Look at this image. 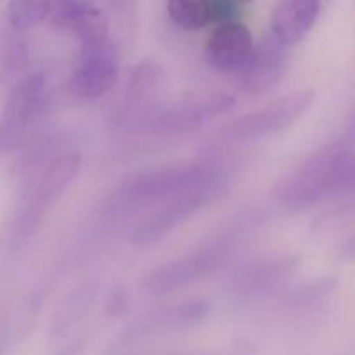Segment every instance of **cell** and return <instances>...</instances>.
I'll list each match as a JSON object with an SVG mask.
<instances>
[{
    "label": "cell",
    "mask_w": 355,
    "mask_h": 355,
    "mask_svg": "<svg viewBox=\"0 0 355 355\" xmlns=\"http://www.w3.org/2000/svg\"><path fill=\"white\" fill-rule=\"evenodd\" d=\"M229 187V172L215 158L165 166L141 173L121 184L107 200L113 215H132L194 189H210L222 196Z\"/></svg>",
    "instance_id": "cell-1"
},
{
    "label": "cell",
    "mask_w": 355,
    "mask_h": 355,
    "mask_svg": "<svg viewBox=\"0 0 355 355\" xmlns=\"http://www.w3.org/2000/svg\"><path fill=\"white\" fill-rule=\"evenodd\" d=\"M343 193H355V153L340 144L314 153L272 187V196L295 211Z\"/></svg>",
    "instance_id": "cell-2"
},
{
    "label": "cell",
    "mask_w": 355,
    "mask_h": 355,
    "mask_svg": "<svg viewBox=\"0 0 355 355\" xmlns=\"http://www.w3.org/2000/svg\"><path fill=\"white\" fill-rule=\"evenodd\" d=\"M80 166H82V158L78 153H61L54 156L40 170V173L28 182L10 218L9 232H7L10 246L14 248L23 246L35 234L42 218L76 179Z\"/></svg>",
    "instance_id": "cell-3"
},
{
    "label": "cell",
    "mask_w": 355,
    "mask_h": 355,
    "mask_svg": "<svg viewBox=\"0 0 355 355\" xmlns=\"http://www.w3.org/2000/svg\"><path fill=\"white\" fill-rule=\"evenodd\" d=\"M250 220H252L250 215L236 218L234 225L229 229L227 234H222L220 238L211 239L207 245L193 250L187 255L153 269L142 283L146 293L155 295V297L173 293L224 267L231 257L232 248L236 246L234 243L238 241V236L250 229Z\"/></svg>",
    "instance_id": "cell-4"
},
{
    "label": "cell",
    "mask_w": 355,
    "mask_h": 355,
    "mask_svg": "<svg viewBox=\"0 0 355 355\" xmlns=\"http://www.w3.org/2000/svg\"><path fill=\"white\" fill-rule=\"evenodd\" d=\"M314 99L315 92L311 89L297 90V92L279 97L262 110L253 111L224 125L215 134L211 142L215 146H238L279 134L297 123L311 110Z\"/></svg>",
    "instance_id": "cell-5"
},
{
    "label": "cell",
    "mask_w": 355,
    "mask_h": 355,
    "mask_svg": "<svg viewBox=\"0 0 355 355\" xmlns=\"http://www.w3.org/2000/svg\"><path fill=\"white\" fill-rule=\"evenodd\" d=\"M236 99L229 94L214 92L208 96L198 97L184 104L155 110L139 118L134 123L139 130L148 135L158 137H173V135H186L203 128L208 121L220 118L234 110Z\"/></svg>",
    "instance_id": "cell-6"
},
{
    "label": "cell",
    "mask_w": 355,
    "mask_h": 355,
    "mask_svg": "<svg viewBox=\"0 0 355 355\" xmlns=\"http://www.w3.org/2000/svg\"><path fill=\"white\" fill-rule=\"evenodd\" d=\"M120 75V54L111 37L80 42L73 62L69 87L80 99H101L116 85Z\"/></svg>",
    "instance_id": "cell-7"
},
{
    "label": "cell",
    "mask_w": 355,
    "mask_h": 355,
    "mask_svg": "<svg viewBox=\"0 0 355 355\" xmlns=\"http://www.w3.org/2000/svg\"><path fill=\"white\" fill-rule=\"evenodd\" d=\"M217 198H220V194L215 191L194 189L163 201L149 217L142 218L135 225L130 234V243L139 248L156 245Z\"/></svg>",
    "instance_id": "cell-8"
},
{
    "label": "cell",
    "mask_w": 355,
    "mask_h": 355,
    "mask_svg": "<svg viewBox=\"0 0 355 355\" xmlns=\"http://www.w3.org/2000/svg\"><path fill=\"white\" fill-rule=\"evenodd\" d=\"M288 69V45L272 33L253 45L248 59L238 71V82L243 92L263 96L276 89Z\"/></svg>",
    "instance_id": "cell-9"
},
{
    "label": "cell",
    "mask_w": 355,
    "mask_h": 355,
    "mask_svg": "<svg viewBox=\"0 0 355 355\" xmlns=\"http://www.w3.org/2000/svg\"><path fill=\"white\" fill-rule=\"evenodd\" d=\"M210 315V305L205 300L184 302L179 305H168L158 311L146 312L141 318L134 319L125 326V340H142L148 336L166 335V333L186 331V329L201 326Z\"/></svg>",
    "instance_id": "cell-10"
},
{
    "label": "cell",
    "mask_w": 355,
    "mask_h": 355,
    "mask_svg": "<svg viewBox=\"0 0 355 355\" xmlns=\"http://www.w3.org/2000/svg\"><path fill=\"white\" fill-rule=\"evenodd\" d=\"M297 257H277L255 262L231 279V291L241 300H259L279 290L297 272Z\"/></svg>",
    "instance_id": "cell-11"
},
{
    "label": "cell",
    "mask_w": 355,
    "mask_h": 355,
    "mask_svg": "<svg viewBox=\"0 0 355 355\" xmlns=\"http://www.w3.org/2000/svg\"><path fill=\"white\" fill-rule=\"evenodd\" d=\"M47 101V78L44 73L33 71L21 76L14 83L3 106L0 121L24 135L28 128L38 120Z\"/></svg>",
    "instance_id": "cell-12"
},
{
    "label": "cell",
    "mask_w": 355,
    "mask_h": 355,
    "mask_svg": "<svg viewBox=\"0 0 355 355\" xmlns=\"http://www.w3.org/2000/svg\"><path fill=\"white\" fill-rule=\"evenodd\" d=\"M253 37L239 21L217 24L208 38L205 55L210 68L222 75H238L253 49Z\"/></svg>",
    "instance_id": "cell-13"
},
{
    "label": "cell",
    "mask_w": 355,
    "mask_h": 355,
    "mask_svg": "<svg viewBox=\"0 0 355 355\" xmlns=\"http://www.w3.org/2000/svg\"><path fill=\"white\" fill-rule=\"evenodd\" d=\"M49 21L78 42L110 37V21L97 0H51Z\"/></svg>",
    "instance_id": "cell-14"
},
{
    "label": "cell",
    "mask_w": 355,
    "mask_h": 355,
    "mask_svg": "<svg viewBox=\"0 0 355 355\" xmlns=\"http://www.w3.org/2000/svg\"><path fill=\"white\" fill-rule=\"evenodd\" d=\"M322 0H277L270 17V33L284 45L300 44L318 23Z\"/></svg>",
    "instance_id": "cell-15"
},
{
    "label": "cell",
    "mask_w": 355,
    "mask_h": 355,
    "mask_svg": "<svg viewBox=\"0 0 355 355\" xmlns=\"http://www.w3.org/2000/svg\"><path fill=\"white\" fill-rule=\"evenodd\" d=\"M163 80V69L153 59H142L127 76L121 104V120L134 125L141 116L153 110V101Z\"/></svg>",
    "instance_id": "cell-16"
},
{
    "label": "cell",
    "mask_w": 355,
    "mask_h": 355,
    "mask_svg": "<svg viewBox=\"0 0 355 355\" xmlns=\"http://www.w3.org/2000/svg\"><path fill=\"white\" fill-rule=\"evenodd\" d=\"M28 49L23 31L0 19V80L10 82L17 78L26 66ZM19 80V78H17Z\"/></svg>",
    "instance_id": "cell-17"
},
{
    "label": "cell",
    "mask_w": 355,
    "mask_h": 355,
    "mask_svg": "<svg viewBox=\"0 0 355 355\" xmlns=\"http://www.w3.org/2000/svg\"><path fill=\"white\" fill-rule=\"evenodd\" d=\"M51 0H9L3 19L16 30L26 33L31 28L49 19Z\"/></svg>",
    "instance_id": "cell-18"
},
{
    "label": "cell",
    "mask_w": 355,
    "mask_h": 355,
    "mask_svg": "<svg viewBox=\"0 0 355 355\" xmlns=\"http://www.w3.org/2000/svg\"><path fill=\"white\" fill-rule=\"evenodd\" d=\"M168 16L186 31L203 30L211 23L210 0H168Z\"/></svg>",
    "instance_id": "cell-19"
},
{
    "label": "cell",
    "mask_w": 355,
    "mask_h": 355,
    "mask_svg": "<svg viewBox=\"0 0 355 355\" xmlns=\"http://www.w3.org/2000/svg\"><path fill=\"white\" fill-rule=\"evenodd\" d=\"M23 141L24 135L17 134L12 128L7 127L3 121H0V159L16 151V149L23 144Z\"/></svg>",
    "instance_id": "cell-20"
},
{
    "label": "cell",
    "mask_w": 355,
    "mask_h": 355,
    "mask_svg": "<svg viewBox=\"0 0 355 355\" xmlns=\"http://www.w3.org/2000/svg\"><path fill=\"white\" fill-rule=\"evenodd\" d=\"M106 311L111 315H121L128 311V297L123 288H116L110 293L106 304Z\"/></svg>",
    "instance_id": "cell-21"
},
{
    "label": "cell",
    "mask_w": 355,
    "mask_h": 355,
    "mask_svg": "<svg viewBox=\"0 0 355 355\" xmlns=\"http://www.w3.org/2000/svg\"><path fill=\"white\" fill-rule=\"evenodd\" d=\"M338 255L347 262H355V234H350L340 243Z\"/></svg>",
    "instance_id": "cell-22"
},
{
    "label": "cell",
    "mask_w": 355,
    "mask_h": 355,
    "mask_svg": "<svg viewBox=\"0 0 355 355\" xmlns=\"http://www.w3.org/2000/svg\"><path fill=\"white\" fill-rule=\"evenodd\" d=\"M107 3L118 17H127L134 9V0H107Z\"/></svg>",
    "instance_id": "cell-23"
},
{
    "label": "cell",
    "mask_w": 355,
    "mask_h": 355,
    "mask_svg": "<svg viewBox=\"0 0 355 355\" xmlns=\"http://www.w3.org/2000/svg\"><path fill=\"white\" fill-rule=\"evenodd\" d=\"M236 2H239V3H241V6H245V3H252L253 0H236Z\"/></svg>",
    "instance_id": "cell-24"
}]
</instances>
